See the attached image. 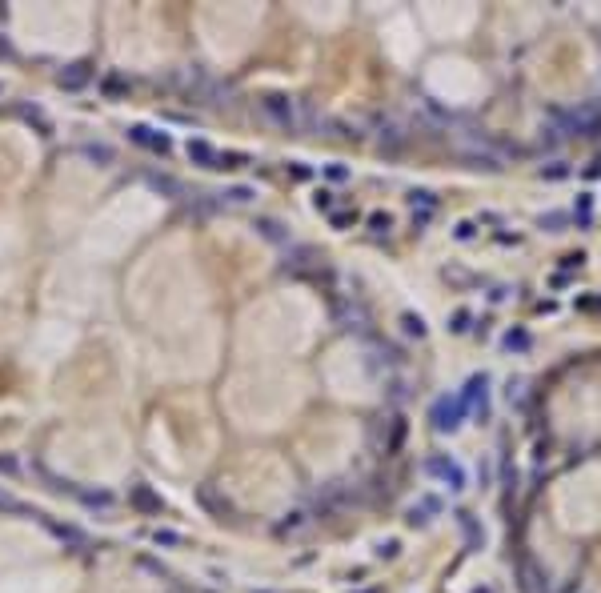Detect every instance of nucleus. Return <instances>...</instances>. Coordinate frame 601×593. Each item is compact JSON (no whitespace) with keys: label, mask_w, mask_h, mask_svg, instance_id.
I'll return each mask as SVG.
<instances>
[{"label":"nucleus","mask_w":601,"mask_h":593,"mask_svg":"<svg viewBox=\"0 0 601 593\" xmlns=\"http://www.w3.org/2000/svg\"><path fill=\"white\" fill-rule=\"evenodd\" d=\"M561 124V137H601V109L598 104H581L573 113H554Z\"/></svg>","instance_id":"nucleus-1"},{"label":"nucleus","mask_w":601,"mask_h":593,"mask_svg":"<svg viewBox=\"0 0 601 593\" xmlns=\"http://www.w3.org/2000/svg\"><path fill=\"white\" fill-rule=\"evenodd\" d=\"M461 157H465V161H473L477 168H481V165H485V168H501V161H505V153L489 141V137H481V133H473L469 141H461Z\"/></svg>","instance_id":"nucleus-2"},{"label":"nucleus","mask_w":601,"mask_h":593,"mask_svg":"<svg viewBox=\"0 0 601 593\" xmlns=\"http://www.w3.org/2000/svg\"><path fill=\"white\" fill-rule=\"evenodd\" d=\"M465 413H469V409H465L461 397H437L433 409H429V421H433L437 433H453V429L465 421Z\"/></svg>","instance_id":"nucleus-3"},{"label":"nucleus","mask_w":601,"mask_h":593,"mask_svg":"<svg viewBox=\"0 0 601 593\" xmlns=\"http://www.w3.org/2000/svg\"><path fill=\"white\" fill-rule=\"evenodd\" d=\"M425 473L437 477L441 485H449V493H461L465 489V469L453 461V457H429V461H425Z\"/></svg>","instance_id":"nucleus-4"},{"label":"nucleus","mask_w":601,"mask_h":593,"mask_svg":"<svg viewBox=\"0 0 601 593\" xmlns=\"http://www.w3.org/2000/svg\"><path fill=\"white\" fill-rule=\"evenodd\" d=\"M261 109H265L269 117L277 120V124H285V128H297V124H300V117H297V100H293V96L273 93V96H265V100H261Z\"/></svg>","instance_id":"nucleus-5"},{"label":"nucleus","mask_w":601,"mask_h":593,"mask_svg":"<svg viewBox=\"0 0 601 593\" xmlns=\"http://www.w3.org/2000/svg\"><path fill=\"white\" fill-rule=\"evenodd\" d=\"M465 401V409H473L477 417H485V401H489V377L481 373V377H469L465 381V389L457 393Z\"/></svg>","instance_id":"nucleus-6"},{"label":"nucleus","mask_w":601,"mask_h":593,"mask_svg":"<svg viewBox=\"0 0 601 593\" xmlns=\"http://www.w3.org/2000/svg\"><path fill=\"white\" fill-rule=\"evenodd\" d=\"M517 577H521V593H554L549 590V577L537 570L533 561H521L517 566Z\"/></svg>","instance_id":"nucleus-7"},{"label":"nucleus","mask_w":601,"mask_h":593,"mask_svg":"<svg viewBox=\"0 0 601 593\" xmlns=\"http://www.w3.org/2000/svg\"><path fill=\"white\" fill-rule=\"evenodd\" d=\"M129 137H133L137 144H144V148H153V153H168V137H164V133L157 137V133H153V128H144V124L129 128Z\"/></svg>","instance_id":"nucleus-8"},{"label":"nucleus","mask_w":601,"mask_h":593,"mask_svg":"<svg viewBox=\"0 0 601 593\" xmlns=\"http://www.w3.org/2000/svg\"><path fill=\"white\" fill-rule=\"evenodd\" d=\"M217 148L212 144H205V141H188V161L193 165H201V168H217Z\"/></svg>","instance_id":"nucleus-9"},{"label":"nucleus","mask_w":601,"mask_h":593,"mask_svg":"<svg viewBox=\"0 0 601 593\" xmlns=\"http://www.w3.org/2000/svg\"><path fill=\"white\" fill-rule=\"evenodd\" d=\"M573 221H578L581 229H589V225H593V192H578V205H573Z\"/></svg>","instance_id":"nucleus-10"},{"label":"nucleus","mask_w":601,"mask_h":593,"mask_svg":"<svg viewBox=\"0 0 601 593\" xmlns=\"http://www.w3.org/2000/svg\"><path fill=\"white\" fill-rule=\"evenodd\" d=\"M437 509H441L437 501L425 497L421 505H413V509H409V525H425V522H429V513H437Z\"/></svg>","instance_id":"nucleus-11"},{"label":"nucleus","mask_w":601,"mask_h":593,"mask_svg":"<svg viewBox=\"0 0 601 593\" xmlns=\"http://www.w3.org/2000/svg\"><path fill=\"white\" fill-rule=\"evenodd\" d=\"M569 221H573L569 213H541V216H537V225H541V229H549V233H561Z\"/></svg>","instance_id":"nucleus-12"},{"label":"nucleus","mask_w":601,"mask_h":593,"mask_svg":"<svg viewBox=\"0 0 601 593\" xmlns=\"http://www.w3.org/2000/svg\"><path fill=\"white\" fill-rule=\"evenodd\" d=\"M501 345H505L509 353H513V349L521 353V349H529V333H521V329H509L505 337H501Z\"/></svg>","instance_id":"nucleus-13"},{"label":"nucleus","mask_w":601,"mask_h":593,"mask_svg":"<svg viewBox=\"0 0 601 593\" xmlns=\"http://www.w3.org/2000/svg\"><path fill=\"white\" fill-rule=\"evenodd\" d=\"M461 529H465V541H469V546H473V549H477V546H481V541H485V533L477 529V522H473L469 513H461Z\"/></svg>","instance_id":"nucleus-14"},{"label":"nucleus","mask_w":601,"mask_h":593,"mask_svg":"<svg viewBox=\"0 0 601 593\" xmlns=\"http://www.w3.org/2000/svg\"><path fill=\"white\" fill-rule=\"evenodd\" d=\"M225 197H229L232 205H249V201H253V189H245V185H241V189H229Z\"/></svg>","instance_id":"nucleus-15"},{"label":"nucleus","mask_w":601,"mask_h":593,"mask_svg":"<svg viewBox=\"0 0 601 593\" xmlns=\"http://www.w3.org/2000/svg\"><path fill=\"white\" fill-rule=\"evenodd\" d=\"M469 321H473V317H469V313H465V309H461V313H453V321H449V329H453V333H469Z\"/></svg>","instance_id":"nucleus-16"},{"label":"nucleus","mask_w":601,"mask_h":593,"mask_svg":"<svg viewBox=\"0 0 601 593\" xmlns=\"http://www.w3.org/2000/svg\"><path fill=\"white\" fill-rule=\"evenodd\" d=\"M541 177H545V181H561V177H569V168H565V165H561V161H557V165L541 168Z\"/></svg>","instance_id":"nucleus-17"},{"label":"nucleus","mask_w":601,"mask_h":593,"mask_svg":"<svg viewBox=\"0 0 601 593\" xmlns=\"http://www.w3.org/2000/svg\"><path fill=\"white\" fill-rule=\"evenodd\" d=\"M405 333H413V337H425V321L409 313V317H405Z\"/></svg>","instance_id":"nucleus-18"},{"label":"nucleus","mask_w":601,"mask_h":593,"mask_svg":"<svg viewBox=\"0 0 601 593\" xmlns=\"http://www.w3.org/2000/svg\"><path fill=\"white\" fill-rule=\"evenodd\" d=\"M313 205H317L321 213H329V209H333V192H329V189H321L317 197H313Z\"/></svg>","instance_id":"nucleus-19"},{"label":"nucleus","mask_w":601,"mask_h":593,"mask_svg":"<svg viewBox=\"0 0 601 593\" xmlns=\"http://www.w3.org/2000/svg\"><path fill=\"white\" fill-rule=\"evenodd\" d=\"M473 233H477V229H473V221H461V225L453 229V237H457V240H469Z\"/></svg>","instance_id":"nucleus-20"},{"label":"nucleus","mask_w":601,"mask_h":593,"mask_svg":"<svg viewBox=\"0 0 601 593\" xmlns=\"http://www.w3.org/2000/svg\"><path fill=\"white\" fill-rule=\"evenodd\" d=\"M325 172H329V181H345V177H349V168H345V165H329Z\"/></svg>","instance_id":"nucleus-21"},{"label":"nucleus","mask_w":601,"mask_h":593,"mask_svg":"<svg viewBox=\"0 0 601 593\" xmlns=\"http://www.w3.org/2000/svg\"><path fill=\"white\" fill-rule=\"evenodd\" d=\"M85 80V69H72L69 76H61V85H80Z\"/></svg>","instance_id":"nucleus-22"},{"label":"nucleus","mask_w":601,"mask_h":593,"mask_svg":"<svg viewBox=\"0 0 601 593\" xmlns=\"http://www.w3.org/2000/svg\"><path fill=\"white\" fill-rule=\"evenodd\" d=\"M369 225H373V229H377V233H381V229H389L393 221H389V216H381V213H377V216H373V221H369Z\"/></svg>","instance_id":"nucleus-23"},{"label":"nucleus","mask_w":601,"mask_h":593,"mask_svg":"<svg viewBox=\"0 0 601 593\" xmlns=\"http://www.w3.org/2000/svg\"><path fill=\"white\" fill-rule=\"evenodd\" d=\"M589 177H601V157L593 161V168H589Z\"/></svg>","instance_id":"nucleus-24"},{"label":"nucleus","mask_w":601,"mask_h":593,"mask_svg":"<svg viewBox=\"0 0 601 593\" xmlns=\"http://www.w3.org/2000/svg\"><path fill=\"white\" fill-rule=\"evenodd\" d=\"M477 593H493V590H477Z\"/></svg>","instance_id":"nucleus-25"}]
</instances>
